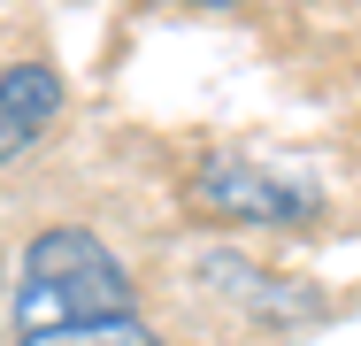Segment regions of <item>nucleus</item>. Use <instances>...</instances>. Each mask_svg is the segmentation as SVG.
Instances as JSON below:
<instances>
[{"mask_svg": "<svg viewBox=\"0 0 361 346\" xmlns=\"http://www.w3.org/2000/svg\"><path fill=\"white\" fill-rule=\"evenodd\" d=\"M131 300L139 292H131L123 262L92 231L54 223L23 254V277L8 292V323H16V339H31V331H62V323H92V316H131Z\"/></svg>", "mask_w": 361, "mask_h": 346, "instance_id": "1", "label": "nucleus"}, {"mask_svg": "<svg viewBox=\"0 0 361 346\" xmlns=\"http://www.w3.org/2000/svg\"><path fill=\"white\" fill-rule=\"evenodd\" d=\"M192 201L223 223H300V215H315V193L292 185L285 169H262V162H208L192 177Z\"/></svg>", "mask_w": 361, "mask_h": 346, "instance_id": "2", "label": "nucleus"}, {"mask_svg": "<svg viewBox=\"0 0 361 346\" xmlns=\"http://www.w3.org/2000/svg\"><path fill=\"white\" fill-rule=\"evenodd\" d=\"M54 116H62V77L47 62L0 69V162H16L23 146H39L54 131Z\"/></svg>", "mask_w": 361, "mask_h": 346, "instance_id": "3", "label": "nucleus"}, {"mask_svg": "<svg viewBox=\"0 0 361 346\" xmlns=\"http://www.w3.org/2000/svg\"><path fill=\"white\" fill-rule=\"evenodd\" d=\"M16 346H161L139 316H92V323H62V331H31Z\"/></svg>", "mask_w": 361, "mask_h": 346, "instance_id": "4", "label": "nucleus"}, {"mask_svg": "<svg viewBox=\"0 0 361 346\" xmlns=\"http://www.w3.org/2000/svg\"><path fill=\"white\" fill-rule=\"evenodd\" d=\"M192 8H238V0H192Z\"/></svg>", "mask_w": 361, "mask_h": 346, "instance_id": "5", "label": "nucleus"}]
</instances>
